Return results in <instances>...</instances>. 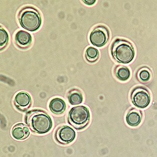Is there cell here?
Masks as SVG:
<instances>
[{
  "label": "cell",
  "instance_id": "2",
  "mask_svg": "<svg viewBox=\"0 0 157 157\" xmlns=\"http://www.w3.org/2000/svg\"><path fill=\"white\" fill-rule=\"evenodd\" d=\"M112 54L117 62L126 64L134 59L135 50L130 43L126 40L118 39L113 44Z\"/></svg>",
  "mask_w": 157,
  "mask_h": 157
},
{
  "label": "cell",
  "instance_id": "1",
  "mask_svg": "<svg viewBox=\"0 0 157 157\" xmlns=\"http://www.w3.org/2000/svg\"><path fill=\"white\" fill-rule=\"evenodd\" d=\"M27 123L30 129L38 134H45L49 132L52 126L50 116L44 112L34 111L29 113Z\"/></svg>",
  "mask_w": 157,
  "mask_h": 157
},
{
  "label": "cell",
  "instance_id": "12",
  "mask_svg": "<svg viewBox=\"0 0 157 157\" xmlns=\"http://www.w3.org/2000/svg\"><path fill=\"white\" fill-rule=\"evenodd\" d=\"M66 108V104L61 98H55L50 101L49 109L55 114L59 115L64 112Z\"/></svg>",
  "mask_w": 157,
  "mask_h": 157
},
{
  "label": "cell",
  "instance_id": "6",
  "mask_svg": "<svg viewBox=\"0 0 157 157\" xmlns=\"http://www.w3.org/2000/svg\"><path fill=\"white\" fill-rule=\"evenodd\" d=\"M109 39V30L104 26H98L94 29L90 35L91 44L97 47L103 46Z\"/></svg>",
  "mask_w": 157,
  "mask_h": 157
},
{
  "label": "cell",
  "instance_id": "17",
  "mask_svg": "<svg viewBox=\"0 0 157 157\" xmlns=\"http://www.w3.org/2000/svg\"><path fill=\"white\" fill-rule=\"evenodd\" d=\"M9 40V35L7 32L4 29H0V46L1 48L6 45Z\"/></svg>",
  "mask_w": 157,
  "mask_h": 157
},
{
  "label": "cell",
  "instance_id": "15",
  "mask_svg": "<svg viewBox=\"0 0 157 157\" xmlns=\"http://www.w3.org/2000/svg\"><path fill=\"white\" fill-rule=\"evenodd\" d=\"M86 58L89 63L95 62L98 59L99 52L97 49L93 47H89L86 52Z\"/></svg>",
  "mask_w": 157,
  "mask_h": 157
},
{
  "label": "cell",
  "instance_id": "16",
  "mask_svg": "<svg viewBox=\"0 0 157 157\" xmlns=\"http://www.w3.org/2000/svg\"><path fill=\"white\" fill-rule=\"evenodd\" d=\"M151 75L150 70L147 68H142L138 73V77L139 80L144 82L150 80Z\"/></svg>",
  "mask_w": 157,
  "mask_h": 157
},
{
  "label": "cell",
  "instance_id": "9",
  "mask_svg": "<svg viewBox=\"0 0 157 157\" xmlns=\"http://www.w3.org/2000/svg\"><path fill=\"white\" fill-rule=\"evenodd\" d=\"M12 135L16 140H24L29 135V130L27 126L23 124H17L13 128Z\"/></svg>",
  "mask_w": 157,
  "mask_h": 157
},
{
  "label": "cell",
  "instance_id": "18",
  "mask_svg": "<svg viewBox=\"0 0 157 157\" xmlns=\"http://www.w3.org/2000/svg\"><path fill=\"white\" fill-rule=\"evenodd\" d=\"M83 2L87 5L91 6V5H93V4H94L96 2V1L95 0H84Z\"/></svg>",
  "mask_w": 157,
  "mask_h": 157
},
{
  "label": "cell",
  "instance_id": "5",
  "mask_svg": "<svg viewBox=\"0 0 157 157\" xmlns=\"http://www.w3.org/2000/svg\"><path fill=\"white\" fill-rule=\"evenodd\" d=\"M132 103L139 109H145L150 103V94L147 90L143 88H136L132 94Z\"/></svg>",
  "mask_w": 157,
  "mask_h": 157
},
{
  "label": "cell",
  "instance_id": "7",
  "mask_svg": "<svg viewBox=\"0 0 157 157\" xmlns=\"http://www.w3.org/2000/svg\"><path fill=\"white\" fill-rule=\"evenodd\" d=\"M75 131L68 126H64L58 129L56 133V138L59 143L68 144L71 143L75 139Z\"/></svg>",
  "mask_w": 157,
  "mask_h": 157
},
{
  "label": "cell",
  "instance_id": "10",
  "mask_svg": "<svg viewBox=\"0 0 157 157\" xmlns=\"http://www.w3.org/2000/svg\"><path fill=\"white\" fill-rule=\"evenodd\" d=\"M31 103L30 95L25 92H21L15 97L14 104L18 109L24 110L27 109Z\"/></svg>",
  "mask_w": 157,
  "mask_h": 157
},
{
  "label": "cell",
  "instance_id": "3",
  "mask_svg": "<svg viewBox=\"0 0 157 157\" xmlns=\"http://www.w3.org/2000/svg\"><path fill=\"white\" fill-rule=\"evenodd\" d=\"M19 22L26 30L34 32L41 24V16L38 11L32 7H26L21 10L19 15Z\"/></svg>",
  "mask_w": 157,
  "mask_h": 157
},
{
  "label": "cell",
  "instance_id": "13",
  "mask_svg": "<svg viewBox=\"0 0 157 157\" xmlns=\"http://www.w3.org/2000/svg\"><path fill=\"white\" fill-rule=\"evenodd\" d=\"M83 100V95L80 92L76 90H72L68 95V101L72 105H77L82 103Z\"/></svg>",
  "mask_w": 157,
  "mask_h": 157
},
{
  "label": "cell",
  "instance_id": "4",
  "mask_svg": "<svg viewBox=\"0 0 157 157\" xmlns=\"http://www.w3.org/2000/svg\"><path fill=\"white\" fill-rule=\"evenodd\" d=\"M90 112L87 107L78 106L73 107L69 113V121L71 125L78 129L86 127L89 122Z\"/></svg>",
  "mask_w": 157,
  "mask_h": 157
},
{
  "label": "cell",
  "instance_id": "11",
  "mask_svg": "<svg viewBox=\"0 0 157 157\" xmlns=\"http://www.w3.org/2000/svg\"><path fill=\"white\" fill-rule=\"evenodd\" d=\"M141 114L139 111L133 109L129 111L126 117L127 124L132 127H136L141 123Z\"/></svg>",
  "mask_w": 157,
  "mask_h": 157
},
{
  "label": "cell",
  "instance_id": "14",
  "mask_svg": "<svg viewBox=\"0 0 157 157\" xmlns=\"http://www.w3.org/2000/svg\"><path fill=\"white\" fill-rule=\"evenodd\" d=\"M115 75L118 79L122 81H125L130 78V71L126 67L120 66L116 68Z\"/></svg>",
  "mask_w": 157,
  "mask_h": 157
},
{
  "label": "cell",
  "instance_id": "8",
  "mask_svg": "<svg viewBox=\"0 0 157 157\" xmlns=\"http://www.w3.org/2000/svg\"><path fill=\"white\" fill-rule=\"evenodd\" d=\"M16 44L21 48H26L29 46L32 41V37L29 33L24 30H20L15 36Z\"/></svg>",
  "mask_w": 157,
  "mask_h": 157
}]
</instances>
